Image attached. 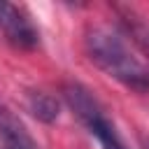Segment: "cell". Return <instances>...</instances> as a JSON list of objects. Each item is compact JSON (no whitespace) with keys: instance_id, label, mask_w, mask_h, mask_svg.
<instances>
[{"instance_id":"6da1fadb","label":"cell","mask_w":149,"mask_h":149,"mask_svg":"<svg viewBox=\"0 0 149 149\" xmlns=\"http://www.w3.org/2000/svg\"><path fill=\"white\" fill-rule=\"evenodd\" d=\"M84 47L93 65L105 74L126 88L149 93V65L119 26H91L84 35Z\"/></svg>"},{"instance_id":"7a4b0ae2","label":"cell","mask_w":149,"mask_h":149,"mask_svg":"<svg viewBox=\"0 0 149 149\" xmlns=\"http://www.w3.org/2000/svg\"><path fill=\"white\" fill-rule=\"evenodd\" d=\"M63 98H65V105L70 107V112L84 123V128L100 142L102 149H126L123 140L119 137L114 123L109 121V116L105 114L102 105L95 100V95L77 84V81H68L63 84Z\"/></svg>"},{"instance_id":"3957f363","label":"cell","mask_w":149,"mask_h":149,"mask_svg":"<svg viewBox=\"0 0 149 149\" xmlns=\"http://www.w3.org/2000/svg\"><path fill=\"white\" fill-rule=\"evenodd\" d=\"M0 30L5 40L19 49H33L40 42V33L26 16V12L5 0H0Z\"/></svg>"},{"instance_id":"277c9868","label":"cell","mask_w":149,"mask_h":149,"mask_svg":"<svg viewBox=\"0 0 149 149\" xmlns=\"http://www.w3.org/2000/svg\"><path fill=\"white\" fill-rule=\"evenodd\" d=\"M0 149H40L23 121L0 100Z\"/></svg>"},{"instance_id":"5b68a950","label":"cell","mask_w":149,"mask_h":149,"mask_svg":"<svg viewBox=\"0 0 149 149\" xmlns=\"http://www.w3.org/2000/svg\"><path fill=\"white\" fill-rule=\"evenodd\" d=\"M119 9V28L128 35V40L135 44L144 63L149 65V19L137 14L133 7H116Z\"/></svg>"},{"instance_id":"8992f818","label":"cell","mask_w":149,"mask_h":149,"mask_svg":"<svg viewBox=\"0 0 149 149\" xmlns=\"http://www.w3.org/2000/svg\"><path fill=\"white\" fill-rule=\"evenodd\" d=\"M28 109L35 119L44 121V123H51L58 119V100L44 91H30L28 93Z\"/></svg>"}]
</instances>
